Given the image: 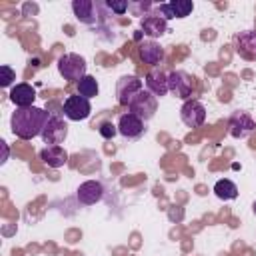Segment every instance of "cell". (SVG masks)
<instances>
[{"label":"cell","mask_w":256,"mask_h":256,"mask_svg":"<svg viewBox=\"0 0 256 256\" xmlns=\"http://www.w3.org/2000/svg\"><path fill=\"white\" fill-rule=\"evenodd\" d=\"M98 92H100V86H98V80L94 78V76H90V74H86L80 82H78V94L80 96H84V98H94V96H98Z\"/></svg>","instance_id":"44dd1931"},{"label":"cell","mask_w":256,"mask_h":256,"mask_svg":"<svg viewBox=\"0 0 256 256\" xmlns=\"http://www.w3.org/2000/svg\"><path fill=\"white\" fill-rule=\"evenodd\" d=\"M252 210H254V214H256V202H254V204H252Z\"/></svg>","instance_id":"d4e9b609"},{"label":"cell","mask_w":256,"mask_h":256,"mask_svg":"<svg viewBox=\"0 0 256 256\" xmlns=\"http://www.w3.org/2000/svg\"><path fill=\"white\" fill-rule=\"evenodd\" d=\"M10 100L18 108H30L34 104V100H36V90L30 84H16L10 90Z\"/></svg>","instance_id":"e0dca14e"},{"label":"cell","mask_w":256,"mask_h":256,"mask_svg":"<svg viewBox=\"0 0 256 256\" xmlns=\"http://www.w3.org/2000/svg\"><path fill=\"white\" fill-rule=\"evenodd\" d=\"M140 58H142L146 64L158 66V64L164 60V50H162V46L156 44L154 40H148V42H142V44H140Z\"/></svg>","instance_id":"d6986e66"},{"label":"cell","mask_w":256,"mask_h":256,"mask_svg":"<svg viewBox=\"0 0 256 256\" xmlns=\"http://www.w3.org/2000/svg\"><path fill=\"white\" fill-rule=\"evenodd\" d=\"M254 130H256V124L246 112H234L230 116V134L234 138H238V140L248 138Z\"/></svg>","instance_id":"7c38bea8"},{"label":"cell","mask_w":256,"mask_h":256,"mask_svg":"<svg viewBox=\"0 0 256 256\" xmlns=\"http://www.w3.org/2000/svg\"><path fill=\"white\" fill-rule=\"evenodd\" d=\"M62 112L68 120L72 122H80V120H86L90 118L92 114V106H90V100L84 98V96H68L64 100V106H62Z\"/></svg>","instance_id":"277c9868"},{"label":"cell","mask_w":256,"mask_h":256,"mask_svg":"<svg viewBox=\"0 0 256 256\" xmlns=\"http://www.w3.org/2000/svg\"><path fill=\"white\" fill-rule=\"evenodd\" d=\"M68 136V124L60 118V116H52L48 118L44 130H42V140L48 146H60Z\"/></svg>","instance_id":"8992f818"},{"label":"cell","mask_w":256,"mask_h":256,"mask_svg":"<svg viewBox=\"0 0 256 256\" xmlns=\"http://www.w3.org/2000/svg\"><path fill=\"white\" fill-rule=\"evenodd\" d=\"M180 118L188 128H200L206 122V108L200 100H186L180 108Z\"/></svg>","instance_id":"52a82bcc"},{"label":"cell","mask_w":256,"mask_h":256,"mask_svg":"<svg viewBox=\"0 0 256 256\" xmlns=\"http://www.w3.org/2000/svg\"><path fill=\"white\" fill-rule=\"evenodd\" d=\"M140 28H142V32H144L146 36H150V38H160V36L166 34L168 24H166V20H164L162 16L144 14V18H142V22H140Z\"/></svg>","instance_id":"9a60e30c"},{"label":"cell","mask_w":256,"mask_h":256,"mask_svg":"<svg viewBox=\"0 0 256 256\" xmlns=\"http://www.w3.org/2000/svg\"><path fill=\"white\" fill-rule=\"evenodd\" d=\"M98 8H100V4H96L92 0H74L72 2L74 16L82 24H88V26H92V24L98 22Z\"/></svg>","instance_id":"4fadbf2b"},{"label":"cell","mask_w":256,"mask_h":256,"mask_svg":"<svg viewBox=\"0 0 256 256\" xmlns=\"http://www.w3.org/2000/svg\"><path fill=\"white\" fill-rule=\"evenodd\" d=\"M0 72H2V80H0V84L4 86V88H8L14 80H16V70H12L10 66H0Z\"/></svg>","instance_id":"cb8c5ba5"},{"label":"cell","mask_w":256,"mask_h":256,"mask_svg":"<svg viewBox=\"0 0 256 256\" xmlns=\"http://www.w3.org/2000/svg\"><path fill=\"white\" fill-rule=\"evenodd\" d=\"M40 158L44 160V164H48L50 168H62L68 162V152L62 146H46L40 152Z\"/></svg>","instance_id":"ac0fdd59"},{"label":"cell","mask_w":256,"mask_h":256,"mask_svg":"<svg viewBox=\"0 0 256 256\" xmlns=\"http://www.w3.org/2000/svg\"><path fill=\"white\" fill-rule=\"evenodd\" d=\"M214 194L220 198V200H236L238 198V188H236V184L232 182V180H228V178H222V180H218L216 184H214Z\"/></svg>","instance_id":"ffe728a7"},{"label":"cell","mask_w":256,"mask_h":256,"mask_svg":"<svg viewBox=\"0 0 256 256\" xmlns=\"http://www.w3.org/2000/svg\"><path fill=\"white\" fill-rule=\"evenodd\" d=\"M234 44H236V52L240 54V58L256 60V30L240 32L234 38Z\"/></svg>","instance_id":"5bb4252c"},{"label":"cell","mask_w":256,"mask_h":256,"mask_svg":"<svg viewBox=\"0 0 256 256\" xmlns=\"http://www.w3.org/2000/svg\"><path fill=\"white\" fill-rule=\"evenodd\" d=\"M50 114L44 108L30 106V108H18L10 118V128L14 136L22 140H32L36 136H42V130L48 122Z\"/></svg>","instance_id":"6da1fadb"},{"label":"cell","mask_w":256,"mask_h":256,"mask_svg":"<svg viewBox=\"0 0 256 256\" xmlns=\"http://www.w3.org/2000/svg\"><path fill=\"white\" fill-rule=\"evenodd\" d=\"M58 72L62 74L64 80L78 84L86 76V60L78 54H64L58 60Z\"/></svg>","instance_id":"7a4b0ae2"},{"label":"cell","mask_w":256,"mask_h":256,"mask_svg":"<svg viewBox=\"0 0 256 256\" xmlns=\"http://www.w3.org/2000/svg\"><path fill=\"white\" fill-rule=\"evenodd\" d=\"M192 10H194V2H190V0H172L168 4L158 6V12L166 22L172 18H186L192 14Z\"/></svg>","instance_id":"8fae6325"},{"label":"cell","mask_w":256,"mask_h":256,"mask_svg":"<svg viewBox=\"0 0 256 256\" xmlns=\"http://www.w3.org/2000/svg\"><path fill=\"white\" fill-rule=\"evenodd\" d=\"M98 132H100V136H102V138L112 140V138L118 134V126H116V124H112V122H102V124H100V128H98Z\"/></svg>","instance_id":"603a6c76"},{"label":"cell","mask_w":256,"mask_h":256,"mask_svg":"<svg viewBox=\"0 0 256 256\" xmlns=\"http://www.w3.org/2000/svg\"><path fill=\"white\" fill-rule=\"evenodd\" d=\"M128 108H130L132 114H136L138 118H142L144 122H148V120L154 118V114L158 110V98L152 92H148V90H140L132 98V102L128 104Z\"/></svg>","instance_id":"3957f363"},{"label":"cell","mask_w":256,"mask_h":256,"mask_svg":"<svg viewBox=\"0 0 256 256\" xmlns=\"http://www.w3.org/2000/svg\"><path fill=\"white\" fill-rule=\"evenodd\" d=\"M76 198L80 204L84 206H92V204H98L102 198H104V186L98 182V180H86L78 186L76 190Z\"/></svg>","instance_id":"9c48e42d"},{"label":"cell","mask_w":256,"mask_h":256,"mask_svg":"<svg viewBox=\"0 0 256 256\" xmlns=\"http://www.w3.org/2000/svg\"><path fill=\"white\" fill-rule=\"evenodd\" d=\"M104 6H106L108 10H112L114 14H118V16L126 14V12H128V8H130V4H128V2H124V0H122V2H118V0H108Z\"/></svg>","instance_id":"7402d4cb"},{"label":"cell","mask_w":256,"mask_h":256,"mask_svg":"<svg viewBox=\"0 0 256 256\" xmlns=\"http://www.w3.org/2000/svg\"><path fill=\"white\" fill-rule=\"evenodd\" d=\"M116 126H118V134H122L128 140H138L146 134V122L142 118H138L136 114H132V112L122 114L118 118Z\"/></svg>","instance_id":"5b68a950"},{"label":"cell","mask_w":256,"mask_h":256,"mask_svg":"<svg viewBox=\"0 0 256 256\" xmlns=\"http://www.w3.org/2000/svg\"><path fill=\"white\" fill-rule=\"evenodd\" d=\"M146 86H148V92H152L156 98H162V96H166L170 92L168 90V76L160 68H154L152 72H148Z\"/></svg>","instance_id":"2e32d148"},{"label":"cell","mask_w":256,"mask_h":256,"mask_svg":"<svg viewBox=\"0 0 256 256\" xmlns=\"http://www.w3.org/2000/svg\"><path fill=\"white\" fill-rule=\"evenodd\" d=\"M140 90H144L140 78H136V76H122V78L118 80V86H116L118 102H120L122 106H128V104L132 102V98H134Z\"/></svg>","instance_id":"30bf717a"},{"label":"cell","mask_w":256,"mask_h":256,"mask_svg":"<svg viewBox=\"0 0 256 256\" xmlns=\"http://www.w3.org/2000/svg\"><path fill=\"white\" fill-rule=\"evenodd\" d=\"M194 78L182 70H174L172 74H168V90L178 96V98H184V100H190L192 96V90H194Z\"/></svg>","instance_id":"ba28073f"}]
</instances>
